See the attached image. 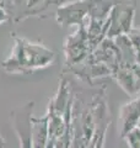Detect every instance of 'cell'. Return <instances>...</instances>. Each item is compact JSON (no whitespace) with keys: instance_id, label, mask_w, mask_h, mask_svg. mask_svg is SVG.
<instances>
[{"instance_id":"cell-7","label":"cell","mask_w":140,"mask_h":148,"mask_svg":"<svg viewBox=\"0 0 140 148\" xmlns=\"http://www.w3.org/2000/svg\"><path fill=\"white\" fill-rule=\"evenodd\" d=\"M88 14L87 18L97 21H106L108 18L116 0H87Z\"/></svg>"},{"instance_id":"cell-8","label":"cell","mask_w":140,"mask_h":148,"mask_svg":"<svg viewBox=\"0 0 140 148\" xmlns=\"http://www.w3.org/2000/svg\"><path fill=\"white\" fill-rule=\"evenodd\" d=\"M128 37L133 45L137 62L140 64V29H133L128 34Z\"/></svg>"},{"instance_id":"cell-3","label":"cell","mask_w":140,"mask_h":148,"mask_svg":"<svg viewBox=\"0 0 140 148\" xmlns=\"http://www.w3.org/2000/svg\"><path fill=\"white\" fill-rule=\"evenodd\" d=\"M86 21V20H85ZM92 52L91 46L88 43L85 22L79 26V30L70 36L65 43V56L69 66H77L81 63L88 54Z\"/></svg>"},{"instance_id":"cell-4","label":"cell","mask_w":140,"mask_h":148,"mask_svg":"<svg viewBox=\"0 0 140 148\" xmlns=\"http://www.w3.org/2000/svg\"><path fill=\"white\" fill-rule=\"evenodd\" d=\"M113 79L118 83V85L133 96L140 92V64L134 62H119L117 71L113 75Z\"/></svg>"},{"instance_id":"cell-1","label":"cell","mask_w":140,"mask_h":148,"mask_svg":"<svg viewBox=\"0 0 140 148\" xmlns=\"http://www.w3.org/2000/svg\"><path fill=\"white\" fill-rule=\"evenodd\" d=\"M54 59V52L43 46L33 45V43H23V41L17 40V48L14 53V58L10 59V62L14 67H18L20 71L25 69H33L46 67L49 63H52ZM11 64H5L11 66ZM10 69V71H11Z\"/></svg>"},{"instance_id":"cell-10","label":"cell","mask_w":140,"mask_h":148,"mask_svg":"<svg viewBox=\"0 0 140 148\" xmlns=\"http://www.w3.org/2000/svg\"><path fill=\"white\" fill-rule=\"evenodd\" d=\"M76 1H81V0H44L43 1V9H47L49 6H58V8H63L69 4L76 3Z\"/></svg>"},{"instance_id":"cell-2","label":"cell","mask_w":140,"mask_h":148,"mask_svg":"<svg viewBox=\"0 0 140 148\" xmlns=\"http://www.w3.org/2000/svg\"><path fill=\"white\" fill-rule=\"evenodd\" d=\"M135 1L133 0H116L108 16V31L107 38H116L128 35L134 29Z\"/></svg>"},{"instance_id":"cell-9","label":"cell","mask_w":140,"mask_h":148,"mask_svg":"<svg viewBox=\"0 0 140 148\" xmlns=\"http://www.w3.org/2000/svg\"><path fill=\"white\" fill-rule=\"evenodd\" d=\"M129 148H140V128H134L124 137Z\"/></svg>"},{"instance_id":"cell-5","label":"cell","mask_w":140,"mask_h":148,"mask_svg":"<svg viewBox=\"0 0 140 148\" xmlns=\"http://www.w3.org/2000/svg\"><path fill=\"white\" fill-rule=\"evenodd\" d=\"M87 14L88 1L81 0V1H76L63 8H59L57 11V20L62 26H81L87 18Z\"/></svg>"},{"instance_id":"cell-6","label":"cell","mask_w":140,"mask_h":148,"mask_svg":"<svg viewBox=\"0 0 140 148\" xmlns=\"http://www.w3.org/2000/svg\"><path fill=\"white\" fill-rule=\"evenodd\" d=\"M139 120H140V96L132 100L130 103L124 104L119 110L118 127H119L120 137L124 138L128 132L137 128Z\"/></svg>"}]
</instances>
